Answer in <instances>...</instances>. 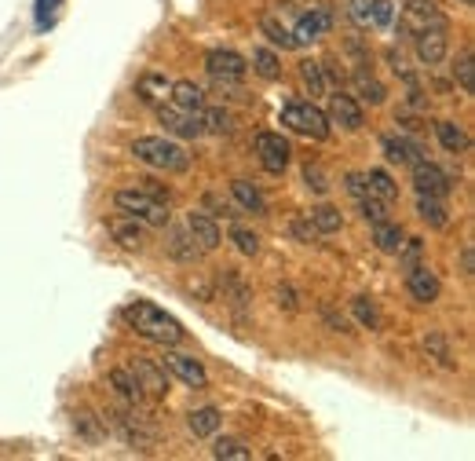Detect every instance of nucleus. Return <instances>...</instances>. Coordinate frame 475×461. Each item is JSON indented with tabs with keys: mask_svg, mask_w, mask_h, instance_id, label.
Segmentation results:
<instances>
[{
	"mask_svg": "<svg viewBox=\"0 0 475 461\" xmlns=\"http://www.w3.org/2000/svg\"><path fill=\"white\" fill-rule=\"evenodd\" d=\"M121 315H125V323H128L143 341H150V344L176 348V344L187 337V330L179 326V319H172L165 308H157V304H150V301H132Z\"/></svg>",
	"mask_w": 475,
	"mask_h": 461,
	"instance_id": "obj_1",
	"label": "nucleus"
},
{
	"mask_svg": "<svg viewBox=\"0 0 475 461\" xmlns=\"http://www.w3.org/2000/svg\"><path fill=\"white\" fill-rule=\"evenodd\" d=\"M132 154H136V161H143L157 172H187L190 169V154L176 139H165V136H139L132 143Z\"/></svg>",
	"mask_w": 475,
	"mask_h": 461,
	"instance_id": "obj_2",
	"label": "nucleus"
},
{
	"mask_svg": "<svg viewBox=\"0 0 475 461\" xmlns=\"http://www.w3.org/2000/svg\"><path fill=\"white\" fill-rule=\"evenodd\" d=\"M114 205H117L121 216H128V220H136V223H143V227H165V223H168V205H165V198H157V194H150V190H143V187H125V190H117V194H114Z\"/></svg>",
	"mask_w": 475,
	"mask_h": 461,
	"instance_id": "obj_3",
	"label": "nucleus"
},
{
	"mask_svg": "<svg viewBox=\"0 0 475 461\" xmlns=\"http://www.w3.org/2000/svg\"><path fill=\"white\" fill-rule=\"evenodd\" d=\"M282 125L286 128H293L297 136H308V139H318V143H326L329 139V118L315 107V103H300V99H293V103H286L282 107Z\"/></svg>",
	"mask_w": 475,
	"mask_h": 461,
	"instance_id": "obj_4",
	"label": "nucleus"
},
{
	"mask_svg": "<svg viewBox=\"0 0 475 461\" xmlns=\"http://www.w3.org/2000/svg\"><path fill=\"white\" fill-rule=\"evenodd\" d=\"M424 30H446V15L435 0H406L402 15H399V34L402 37H417Z\"/></svg>",
	"mask_w": 475,
	"mask_h": 461,
	"instance_id": "obj_5",
	"label": "nucleus"
},
{
	"mask_svg": "<svg viewBox=\"0 0 475 461\" xmlns=\"http://www.w3.org/2000/svg\"><path fill=\"white\" fill-rule=\"evenodd\" d=\"M205 70H208L212 81H219V85H238V81L249 74V59L238 56L234 48H212V52L205 56Z\"/></svg>",
	"mask_w": 475,
	"mask_h": 461,
	"instance_id": "obj_6",
	"label": "nucleus"
},
{
	"mask_svg": "<svg viewBox=\"0 0 475 461\" xmlns=\"http://www.w3.org/2000/svg\"><path fill=\"white\" fill-rule=\"evenodd\" d=\"M157 118H161L165 132H172V136H179V139H197V136H205L201 114L183 110V107H176V103H157Z\"/></svg>",
	"mask_w": 475,
	"mask_h": 461,
	"instance_id": "obj_7",
	"label": "nucleus"
},
{
	"mask_svg": "<svg viewBox=\"0 0 475 461\" xmlns=\"http://www.w3.org/2000/svg\"><path fill=\"white\" fill-rule=\"evenodd\" d=\"M257 154H260V165H264L271 176H282V172L289 169L293 147H289V139H282L278 132H260V136H257Z\"/></svg>",
	"mask_w": 475,
	"mask_h": 461,
	"instance_id": "obj_8",
	"label": "nucleus"
},
{
	"mask_svg": "<svg viewBox=\"0 0 475 461\" xmlns=\"http://www.w3.org/2000/svg\"><path fill=\"white\" fill-rule=\"evenodd\" d=\"M326 118H329V125H340L344 132H359L362 121H366L362 103L355 96H348V92H333L329 96V114Z\"/></svg>",
	"mask_w": 475,
	"mask_h": 461,
	"instance_id": "obj_9",
	"label": "nucleus"
},
{
	"mask_svg": "<svg viewBox=\"0 0 475 461\" xmlns=\"http://www.w3.org/2000/svg\"><path fill=\"white\" fill-rule=\"evenodd\" d=\"M161 366H165L172 377H179L187 388H205V384H208V374H205V366H201L194 355H183V352H165Z\"/></svg>",
	"mask_w": 475,
	"mask_h": 461,
	"instance_id": "obj_10",
	"label": "nucleus"
},
{
	"mask_svg": "<svg viewBox=\"0 0 475 461\" xmlns=\"http://www.w3.org/2000/svg\"><path fill=\"white\" fill-rule=\"evenodd\" d=\"M413 169V187H417V194H431V198H446L450 194V176L439 169V165H431V161H413L409 165Z\"/></svg>",
	"mask_w": 475,
	"mask_h": 461,
	"instance_id": "obj_11",
	"label": "nucleus"
},
{
	"mask_svg": "<svg viewBox=\"0 0 475 461\" xmlns=\"http://www.w3.org/2000/svg\"><path fill=\"white\" fill-rule=\"evenodd\" d=\"M128 370L136 374L143 395H154V399H165V395H168V374H165L161 363H154V359H132Z\"/></svg>",
	"mask_w": 475,
	"mask_h": 461,
	"instance_id": "obj_12",
	"label": "nucleus"
},
{
	"mask_svg": "<svg viewBox=\"0 0 475 461\" xmlns=\"http://www.w3.org/2000/svg\"><path fill=\"white\" fill-rule=\"evenodd\" d=\"M406 290H409V297H413L417 304H435L439 293H442V282H439V275H435L431 268L417 264V268H409V275H406Z\"/></svg>",
	"mask_w": 475,
	"mask_h": 461,
	"instance_id": "obj_13",
	"label": "nucleus"
},
{
	"mask_svg": "<svg viewBox=\"0 0 475 461\" xmlns=\"http://www.w3.org/2000/svg\"><path fill=\"white\" fill-rule=\"evenodd\" d=\"M187 230H190V239H194V246L201 250V253H212L216 246H219V223L208 216V212H187V223H183Z\"/></svg>",
	"mask_w": 475,
	"mask_h": 461,
	"instance_id": "obj_14",
	"label": "nucleus"
},
{
	"mask_svg": "<svg viewBox=\"0 0 475 461\" xmlns=\"http://www.w3.org/2000/svg\"><path fill=\"white\" fill-rule=\"evenodd\" d=\"M329 30H333V15H329L326 8H311V12H304V15L297 19L293 37H297V45H311V41L326 37Z\"/></svg>",
	"mask_w": 475,
	"mask_h": 461,
	"instance_id": "obj_15",
	"label": "nucleus"
},
{
	"mask_svg": "<svg viewBox=\"0 0 475 461\" xmlns=\"http://www.w3.org/2000/svg\"><path fill=\"white\" fill-rule=\"evenodd\" d=\"M413 48H417V59L424 67H439L450 52V37H446V30H424V34L413 37Z\"/></svg>",
	"mask_w": 475,
	"mask_h": 461,
	"instance_id": "obj_16",
	"label": "nucleus"
},
{
	"mask_svg": "<svg viewBox=\"0 0 475 461\" xmlns=\"http://www.w3.org/2000/svg\"><path fill=\"white\" fill-rule=\"evenodd\" d=\"M168 103L201 114V107H205V92H201L194 81H172V85H168Z\"/></svg>",
	"mask_w": 475,
	"mask_h": 461,
	"instance_id": "obj_17",
	"label": "nucleus"
},
{
	"mask_svg": "<svg viewBox=\"0 0 475 461\" xmlns=\"http://www.w3.org/2000/svg\"><path fill=\"white\" fill-rule=\"evenodd\" d=\"M420 147L413 143V139H406V136H388L384 139V158L391 161V165H413V161H420Z\"/></svg>",
	"mask_w": 475,
	"mask_h": 461,
	"instance_id": "obj_18",
	"label": "nucleus"
},
{
	"mask_svg": "<svg viewBox=\"0 0 475 461\" xmlns=\"http://www.w3.org/2000/svg\"><path fill=\"white\" fill-rule=\"evenodd\" d=\"M373 246H377L380 253H402V246H406V239H402V227H399V223H391V220L373 223Z\"/></svg>",
	"mask_w": 475,
	"mask_h": 461,
	"instance_id": "obj_19",
	"label": "nucleus"
},
{
	"mask_svg": "<svg viewBox=\"0 0 475 461\" xmlns=\"http://www.w3.org/2000/svg\"><path fill=\"white\" fill-rule=\"evenodd\" d=\"M110 384H114V392H117L128 406H139V403H143V388H139V381H136V374H132L128 366L110 370Z\"/></svg>",
	"mask_w": 475,
	"mask_h": 461,
	"instance_id": "obj_20",
	"label": "nucleus"
},
{
	"mask_svg": "<svg viewBox=\"0 0 475 461\" xmlns=\"http://www.w3.org/2000/svg\"><path fill=\"white\" fill-rule=\"evenodd\" d=\"M230 194H234V201L242 205L246 212H257V216H264V212H268V201H264L260 187H253L249 179H234V183H230Z\"/></svg>",
	"mask_w": 475,
	"mask_h": 461,
	"instance_id": "obj_21",
	"label": "nucleus"
},
{
	"mask_svg": "<svg viewBox=\"0 0 475 461\" xmlns=\"http://www.w3.org/2000/svg\"><path fill=\"white\" fill-rule=\"evenodd\" d=\"M165 250H168V257L179 261V264H194V261L201 257V250L194 246V239H190V230H187V227H183V230H172L168 242H165Z\"/></svg>",
	"mask_w": 475,
	"mask_h": 461,
	"instance_id": "obj_22",
	"label": "nucleus"
},
{
	"mask_svg": "<svg viewBox=\"0 0 475 461\" xmlns=\"http://www.w3.org/2000/svg\"><path fill=\"white\" fill-rule=\"evenodd\" d=\"M362 179H366V194H373V198H380V201H388V205L399 198V183H395L384 169H369Z\"/></svg>",
	"mask_w": 475,
	"mask_h": 461,
	"instance_id": "obj_23",
	"label": "nucleus"
},
{
	"mask_svg": "<svg viewBox=\"0 0 475 461\" xmlns=\"http://www.w3.org/2000/svg\"><path fill=\"white\" fill-rule=\"evenodd\" d=\"M187 425H190V432H194L197 439H208V435H216V432H219L223 417H219V410H216V406H201V410H194V414L187 417Z\"/></svg>",
	"mask_w": 475,
	"mask_h": 461,
	"instance_id": "obj_24",
	"label": "nucleus"
},
{
	"mask_svg": "<svg viewBox=\"0 0 475 461\" xmlns=\"http://www.w3.org/2000/svg\"><path fill=\"white\" fill-rule=\"evenodd\" d=\"M110 235H114L125 250H143V242H147V239H143V223H136V220H128V216L110 223Z\"/></svg>",
	"mask_w": 475,
	"mask_h": 461,
	"instance_id": "obj_25",
	"label": "nucleus"
},
{
	"mask_svg": "<svg viewBox=\"0 0 475 461\" xmlns=\"http://www.w3.org/2000/svg\"><path fill=\"white\" fill-rule=\"evenodd\" d=\"M417 216L428 227H446L450 223V212H446L442 198H431V194H417Z\"/></svg>",
	"mask_w": 475,
	"mask_h": 461,
	"instance_id": "obj_26",
	"label": "nucleus"
},
{
	"mask_svg": "<svg viewBox=\"0 0 475 461\" xmlns=\"http://www.w3.org/2000/svg\"><path fill=\"white\" fill-rule=\"evenodd\" d=\"M311 227L318 230V235H333V230H340L344 227V212L340 209H333V205H318V209H311Z\"/></svg>",
	"mask_w": 475,
	"mask_h": 461,
	"instance_id": "obj_27",
	"label": "nucleus"
},
{
	"mask_svg": "<svg viewBox=\"0 0 475 461\" xmlns=\"http://www.w3.org/2000/svg\"><path fill=\"white\" fill-rule=\"evenodd\" d=\"M260 34H264V37H268L275 48H282V52H289V48H300V45H297V37H293V30H286V26H282L275 15L260 19Z\"/></svg>",
	"mask_w": 475,
	"mask_h": 461,
	"instance_id": "obj_28",
	"label": "nucleus"
},
{
	"mask_svg": "<svg viewBox=\"0 0 475 461\" xmlns=\"http://www.w3.org/2000/svg\"><path fill=\"white\" fill-rule=\"evenodd\" d=\"M435 136H439V143H442L450 154H464V150H468V136H464V128H460L457 121H439V125H435Z\"/></svg>",
	"mask_w": 475,
	"mask_h": 461,
	"instance_id": "obj_29",
	"label": "nucleus"
},
{
	"mask_svg": "<svg viewBox=\"0 0 475 461\" xmlns=\"http://www.w3.org/2000/svg\"><path fill=\"white\" fill-rule=\"evenodd\" d=\"M168 85H172V81H165L161 74H143L136 92H139L143 103H165V99H168Z\"/></svg>",
	"mask_w": 475,
	"mask_h": 461,
	"instance_id": "obj_30",
	"label": "nucleus"
},
{
	"mask_svg": "<svg viewBox=\"0 0 475 461\" xmlns=\"http://www.w3.org/2000/svg\"><path fill=\"white\" fill-rule=\"evenodd\" d=\"M355 88H359V96H362L366 103H373V107H380V103L388 99L384 85H380L373 74H366V70H355Z\"/></svg>",
	"mask_w": 475,
	"mask_h": 461,
	"instance_id": "obj_31",
	"label": "nucleus"
},
{
	"mask_svg": "<svg viewBox=\"0 0 475 461\" xmlns=\"http://www.w3.org/2000/svg\"><path fill=\"white\" fill-rule=\"evenodd\" d=\"M351 315H355L359 326H366V330H380V308H377V301H369V297H355V301H351Z\"/></svg>",
	"mask_w": 475,
	"mask_h": 461,
	"instance_id": "obj_32",
	"label": "nucleus"
},
{
	"mask_svg": "<svg viewBox=\"0 0 475 461\" xmlns=\"http://www.w3.org/2000/svg\"><path fill=\"white\" fill-rule=\"evenodd\" d=\"M212 457H219V461H249V446L242 439L223 435V439L212 443Z\"/></svg>",
	"mask_w": 475,
	"mask_h": 461,
	"instance_id": "obj_33",
	"label": "nucleus"
},
{
	"mask_svg": "<svg viewBox=\"0 0 475 461\" xmlns=\"http://www.w3.org/2000/svg\"><path fill=\"white\" fill-rule=\"evenodd\" d=\"M253 70H257L264 81H278V77H282V63H278V56H275L271 48H257V52H253Z\"/></svg>",
	"mask_w": 475,
	"mask_h": 461,
	"instance_id": "obj_34",
	"label": "nucleus"
},
{
	"mask_svg": "<svg viewBox=\"0 0 475 461\" xmlns=\"http://www.w3.org/2000/svg\"><path fill=\"white\" fill-rule=\"evenodd\" d=\"M453 77H457L464 96H475V59H471V52H460V59L453 67Z\"/></svg>",
	"mask_w": 475,
	"mask_h": 461,
	"instance_id": "obj_35",
	"label": "nucleus"
},
{
	"mask_svg": "<svg viewBox=\"0 0 475 461\" xmlns=\"http://www.w3.org/2000/svg\"><path fill=\"white\" fill-rule=\"evenodd\" d=\"M201 125H205V132L223 136V132L234 128V118H230L227 110H219V107H201Z\"/></svg>",
	"mask_w": 475,
	"mask_h": 461,
	"instance_id": "obj_36",
	"label": "nucleus"
},
{
	"mask_svg": "<svg viewBox=\"0 0 475 461\" xmlns=\"http://www.w3.org/2000/svg\"><path fill=\"white\" fill-rule=\"evenodd\" d=\"M230 242L238 246V253H246V257H257V253H260V239L253 235L249 227H230Z\"/></svg>",
	"mask_w": 475,
	"mask_h": 461,
	"instance_id": "obj_37",
	"label": "nucleus"
},
{
	"mask_svg": "<svg viewBox=\"0 0 475 461\" xmlns=\"http://www.w3.org/2000/svg\"><path fill=\"white\" fill-rule=\"evenodd\" d=\"M300 81L308 85V92H311V96H322V92H326L322 67H318V63H311V59H304V63H300Z\"/></svg>",
	"mask_w": 475,
	"mask_h": 461,
	"instance_id": "obj_38",
	"label": "nucleus"
},
{
	"mask_svg": "<svg viewBox=\"0 0 475 461\" xmlns=\"http://www.w3.org/2000/svg\"><path fill=\"white\" fill-rule=\"evenodd\" d=\"M359 209H362V220H366V223H380V220H388V201H380V198H373V194L359 198Z\"/></svg>",
	"mask_w": 475,
	"mask_h": 461,
	"instance_id": "obj_39",
	"label": "nucleus"
},
{
	"mask_svg": "<svg viewBox=\"0 0 475 461\" xmlns=\"http://www.w3.org/2000/svg\"><path fill=\"white\" fill-rule=\"evenodd\" d=\"M369 15H373V26H391L395 23V5L391 0H369Z\"/></svg>",
	"mask_w": 475,
	"mask_h": 461,
	"instance_id": "obj_40",
	"label": "nucleus"
},
{
	"mask_svg": "<svg viewBox=\"0 0 475 461\" xmlns=\"http://www.w3.org/2000/svg\"><path fill=\"white\" fill-rule=\"evenodd\" d=\"M348 19H351L355 26H362V30H369V26H373L369 0H351V5H348Z\"/></svg>",
	"mask_w": 475,
	"mask_h": 461,
	"instance_id": "obj_41",
	"label": "nucleus"
},
{
	"mask_svg": "<svg viewBox=\"0 0 475 461\" xmlns=\"http://www.w3.org/2000/svg\"><path fill=\"white\" fill-rule=\"evenodd\" d=\"M304 179H308V187H311L315 194H329V176H326L322 165H308V169H304Z\"/></svg>",
	"mask_w": 475,
	"mask_h": 461,
	"instance_id": "obj_42",
	"label": "nucleus"
},
{
	"mask_svg": "<svg viewBox=\"0 0 475 461\" xmlns=\"http://www.w3.org/2000/svg\"><path fill=\"white\" fill-rule=\"evenodd\" d=\"M424 348L442 363V366H453V359H450V348H446V341H442V333H428L424 337Z\"/></svg>",
	"mask_w": 475,
	"mask_h": 461,
	"instance_id": "obj_43",
	"label": "nucleus"
},
{
	"mask_svg": "<svg viewBox=\"0 0 475 461\" xmlns=\"http://www.w3.org/2000/svg\"><path fill=\"white\" fill-rule=\"evenodd\" d=\"M59 5H63V0H37V26H41V30H45V26H52V19H56Z\"/></svg>",
	"mask_w": 475,
	"mask_h": 461,
	"instance_id": "obj_44",
	"label": "nucleus"
},
{
	"mask_svg": "<svg viewBox=\"0 0 475 461\" xmlns=\"http://www.w3.org/2000/svg\"><path fill=\"white\" fill-rule=\"evenodd\" d=\"M344 187H348L351 198H366V179H362V172H348V176H344Z\"/></svg>",
	"mask_w": 475,
	"mask_h": 461,
	"instance_id": "obj_45",
	"label": "nucleus"
},
{
	"mask_svg": "<svg viewBox=\"0 0 475 461\" xmlns=\"http://www.w3.org/2000/svg\"><path fill=\"white\" fill-rule=\"evenodd\" d=\"M278 308H286V312H297L300 304H297V293L289 290V286H278Z\"/></svg>",
	"mask_w": 475,
	"mask_h": 461,
	"instance_id": "obj_46",
	"label": "nucleus"
},
{
	"mask_svg": "<svg viewBox=\"0 0 475 461\" xmlns=\"http://www.w3.org/2000/svg\"><path fill=\"white\" fill-rule=\"evenodd\" d=\"M293 235H297L300 242H311V239L318 235V230L311 227V220H308V223H304V220H297V223H293Z\"/></svg>",
	"mask_w": 475,
	"mask_h": 461,
	"instance_id": "obj_47",
	"label": "nucleus"
},
{
	"mask_svg": "<svg viewBox=\"0 0 475 461\" xmlns=\"http://www.w3.org/2000/svg\"><path fill=\"white\" fill-rule=\"evenodd\" d=\"M322 319H326V323H329L333 330H344V333H348V323H344V319H340V315H337L333 308H322Z\"/></svg>",
	"mask_w": 475,
	"mask_h": 461,
	"instance_id": "obj_48",
	"label": "nucleus"
},
{
	"mask_svg": "<svg viewBox=\"0 0 475 461\" xmlns=\"http://www.w3.org/2000/svg\"><path fill=\"white\" fill-rule=\"evenodd\" d=\"M460 268H464V275H471V271H475V261H471V246H464V250H460Z\"/></svg>",
	"mask_w": 475,
	"mask_h": 461,
	"instance_id": "obj_49",
	"label": "nucleus"
},
{
	"mask_svg": "<svg viewBox=\"0 0 475 461\" xmlns=\"http://www.w3.org/2000/svg\"><path fill=\"white\" fill-rule=\"evenodd\" d=\"M460 5H464V8H471V5H475V0H460Z\"/></svg>",
	"mask_w": 475,
	"mask_h": 461,
	"instance_id": "obj_50",
	"label": "nucleus"
}]
</instances>
